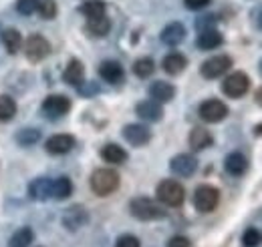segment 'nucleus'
<instances>
[{"label": "nucleus", "instance_id": "nucleus-1", "mask_svg": "<svg viewBox=\"0 0 262 247\" xmlns=\"http://www.w3.org/2000/svg\"><path fill=\"white\" fill-rule=\"evenodd\" d=\"M129 211L131 215L135 217V219H139V221H156V219H164L165 217L164 207L158 201L149 199V197H135V199H131Z\"/></svg>", "mask_w": 262, "mask_h": 247}, {"label": "nucleus", "instance_id": "nucleus-2", "mask_svg": "<svg viewBox=\"0 0 262 247\" xmlns=\"http://www.w3.org/2000/svg\"><path fill=\"white\" fill-rule=\"evenodd\" d=\"M156 195H158V201L167 207H180L186 199V189L173 179H164L156 189Z\"/></svg>", "mask_w": 262, "mask_h": 247}, {"label": "nucleus", "instance_id": "nucleus-3", "mask_svg": "<svg viewBox=\"0 0 262 247\" xmlns=\"http://www.w3.org/2000/svg\"><path fill=\"white\" fill-rule=\"evenodd\" d=\"M119 187V173L113 169H97L91 175V189L99 197H107Z\"/></svg>", "mask_w": 262, "mask_h": 247}, {"label": "nucleus", "instance_id": "nucleus-4", "mask_svg": "<svg viewBox=\"0 0 262 247\" xmlns=\"http://www.w3.org/2000/svg\"><path fill=\"white\" fill-rule=\"evenodd\" d=\"M220 203V191L212 185H200L194 191V207L200 213H210Z\"/></svg>", "mask_w": 262, "mask_h": 247}, {"label": "nucleus", "instance_id": "nucleus-5", "mask_svg": "<svg viewBox=\"0 0 262 247\" xmlns=\"http://www.w3.org/2000/svg\"><path fill=\"white\" fill-rule=\"evenodd\" d=\"M248 89H250V79H248L246 72H240V70L228 75V77L224 79V83H222V91H224V94L230 96V98H240V96H244V94L248 93Z\"/></svg>", "mask_w": 262, "mask_h": 247}, {"label": "nucleus", "instance_id": "nucleus-6", "mask_svg": "<svg viewBox=\"0 0 262 247\" xmlns=\"http://www.w3.org/2000/svg\"><path fill=\"white\" fill-rule=\"evenodd\" d=\"M49 53H51V44H49V40L45 36L31 34L27 38V42H25V55H27V59L31 62L45 61L49 57Z\"/></svg>", "mask_w": 262, "mask_h": 247}, {"label": "nucleus", "instance_id": "nucleus-7", "mask_svg": "<svg viewBox=\"0 0 262 247\" xmlns=\"http://www.w3.org/2000/svg\"><path fill=\"white\" fill-rule=\"evenodd\" d=\"M200 117L206 123H220L228 117V107L218 98H208L200 105Z\"/></svg>", "mask_w": 262, "mask_h": 247}, {"label": "nucleus", "instance_id": "nucleus-8", "mask_svg": "<svg viewBox=\"0 0 262 247\" xmlns=\"http://www.w3.org/2000/svg\"><path fill=\"white\" fill-rule=\"evenodd\" d=\"M230 66H232V59L228 55H218V57H212V59L202 62L200 72L204 79H218L224 72H228Z\"/></svg>", "mask_w": 262, "mask_h": 247}, {"label": "nucleus", "instance_id": "nucleus-9", "mask_svg": "<svg viewBox=\"0 0 262 247\" xmlns=\"http://www.w3.org/2000/svg\"><path fill=\"white\" fill-rule=\"evenodd\" d=\"M69 109H71V101H69V96H65V94H51L42 103V111L51 119L63 117V115L69 113Z\"/></svg>", "mask_w": 262, "mask_h": 247}, {"label": "nucleus", "instance_id": "nucleus-10", "mask_svg": "<svg viewBox=\"0 0 262 247\" xmlns=\"http://www.w3.org/2000/svg\"><path fill=\"white\" fill-rule=\"evenodd\" d=\"M169 169H171L178 177H190V175H194V173H196L198 161H196V157H194V155L180 153L169 161Z\"/></svg>", "mask_w": 262, "mask_h": 247}, {"label": "nucleus", "instance_id": "nucleus-11", "mask_svg": "<svg viewBox=\"0 0 262 247\" xmlns=\"http://www.w3.org/2000/svg\"><path fill=\"white\" fill-rule=\"evenodd\" d=\"M87 221H89V213H87V209L83 205H73L63 213V225L69 231L81 229L83 225H87Z\"/></svg>", "mask_w": 262, "mask_h": 247}, {"label": "nucleus", "instance_id": "nucleus-12", "mask_svg": "<svg viewBox=\"0 0 262 247\" xmlns=\"http://www.w3.org/2000/svg\"><path fill=\"white\" fill-rule=\"evenodd\" d=\"M123 137H125V141L133 145V147H143V145H147L149 143V139H151V131L145 127V125H127L125 129H123Z\"/></svg>", "mask_w": 262, "mask_h": 247}, {"label": "nucleus", "instance_id": "nucleus-13", "mask_svg": "<svg viewBox=\"0 0 262 247\" xmlns=\"http://www.w3.org/2000/svg\"><path fill=\"white\" fill-rule=\"evenodd\" d=\"M135 113L137 117H141L143 121H149V123H158L162 121L164 117V109H162V103H156V101H141L137 107H135Z\"/></svg>", "mask_w": 262, "mask_h": 247}, {"label": "nucleus", "instance_id": "nucleus-14", "mask_svg": "<svg viewBox=\"0 0 262 247\" xmlns=\"http://www.w3.org/2000/svg\"><path fill=\"white\" fill-rule=\"evenodd\" d=\"M99 77L109 85H119L125 77V70L117 61H105L99 66Z\"/></svg>", "mask_w": 262, "mask_h": 247}, {"label": "nucleus", "instance_id": "nucleus-15", "mask_svg": "<svg viewBox=\"0 0 262 247\" xmlns=\"http://www.w3.org/2000/svg\"><path fill=\"white\" fill-rule=\"evenodd\" d=\"M45 147H47V151L51 155H65L75 147V137H73V135H65V133L53 135V137L45 143Z\"/></svg>", "mask_w": 262, "mask_h": 247}, {"label": "nucleus", "instance_id": "nucleus-16", "mask_svg": "<svg viewBox=\"0 0 262 247\" xmlns=\"http://www.w3.org/2000/svg\"><path fill=\"white\" fill-rule=\"evenodd\" d=\"M160 38H162V42L167 44V46H178L186 38V29H184L182 22H169L164 31H162Z\"/></svg>", "mask_w": 262, "mask_h": 247}, {"label": "nucleus", "instance_id": "nucleus-17", "mask_svg": "<svg viewBox=\"0 0 262 247\" xmlns=\"http://www.w3.org/2000/svg\"><path fill=\"white\" fill-rule=\"evenodd\" d=\"M149 96L156 103H169L176 96V87L171 83H165V81H156L149 87Z\"/></svg>", "mask_w": 262, "mask_h": 247}, {"label": "nucleus", "instance_id": "nucleus-18", "mask_svg": "<svg viewBox=\"0 0 262 247\" xmlns=\"http://www.w3.org/2000/svg\"><path fill=\"white\" fill-rule=\"evenodd\" d=\"M222 42H224V38H222V34L216 31V29L200 31L198 40H196L198 48H202V51H214V48H218Z\"/></svg>", "mask_w": 262, "mask_h": 247}, {"label": "nucleus", "instance_id": "nucleus-19", "mask_svg": "<svg viewBox=\"0 0 262 247\" xmlns=\"http://www.w3.org/2000/svg\"><path fill=\"white\" fill-rule=\"evenodd\" d=\"M188 141H190V147H192L194 151H204V149H208V147L214 143V137H212V133H210L208 129L196 127V129H192Z\"/></svg>", "mask_w": 262, "mask_h": 247}, {"label": "nucleus", "instance_id": "nucleus-20", "mask_svg": "<svg viewBox=\"0 0 262 247\" xmlns=\"http://www.w3.org/2000/svg\"><path fill=\"white\" fill-rule=\"evenodd\" d=\"M63 79H65V83L73 85V87H81L83 85V79H85V66H83V62L77 61V59L69 61L65 72H63Z\"/></svg>", "mask_w": 262, "mask_h": 247}, {"label": "nucleus", "instance_id": "nucleus-21", "mask_svg": "<svg viewBox=\"0 0 262 247\" xmlns=\"http://www.w3.org/2000/svg\"><path fill=\"white\" fill-rule=\"evenodd\" d=\"M51 189H53V181L49 177H40V179H34L31 183L29 195L34 201H47L51 197Z\"/></svg>", "mask_w": 262, "mask_h": 247}, {"label": "nucleus", "instance_id": "nucleus-22", "mask_svg": "<svg viewBox=\"0 0 262 247\" xmlns=\"http://www.w3.org/2000/svg\"><path fill=\"white\" fill-rule=\"evenodd\" d=\"M224 169L228 171L230 175L240 177V175L246 173V169H248V161H246V157H244L242 153H230L228 157H226V161H224Z\"/></svg>", "mask_w": 262, "mask_h": 247}, {"label": "nucleus", "instance_id": "nucleus-23", "mask_svg": "<svg viewBox=\"0 0 262 247\" xmlns=\"http://www.w3.org/2000/svg\"><path fill=\"white\" fill-rule=\"evenodd\" d=\"M101 157H103V161H107L111 165H121L127 161V151L115 143H109L101 149Z\"/></svg>", "mask_w": 262, "mask_h": 247}, {"label": "nucleus", "instance_id": "nucleus-24", "mask_svg": "<svg viewBox=\"0 0 262 247\" xmlns=\"http://www.w3.org/2000/svg\"><path fill=\"white\" fill-rule=\"evenodd\" d=\"M111 31V20L107 16H99V18H89V22L85 24V32L89 36H95V38H101L105 36L107 32Z\"/></svg>", "mask_w": 262, "mask_h": 247}, {"label": "nucleus", "instance_id": "nucleus-25", "mask_svg": "<svg viewBox=\"0 0 262 247\" xmlns=\"http://www.w3.org/2000/svg\"><path fill=\"white\" fill-rule=\"evenodd\" d=\"M162 66H164V70L167 75H180V72L188 66V61H186V57L180 55V53H169L164 59V62H162Z\"/></svg>", "mask_w": 262, "mask_h": 247}, {"label": "nucleus", "instance_id": "nucleus-26", "mask_svg": "<svg viewBox=\"0 0 262 247\" xmlns=\"http://www.w3.org/2000/svg\"><path fill=\"white\" fill-rule=\"evenodd\" d=\"M2 42H4V48L10 53V55H16L23 46V36L16 29H8V31L2 32Z\"/></svg>", "mask_w": 262, "mask_h": 247}, {"label": "nucleus", "instance_id": "nucleus-27", "mask_svg": "<svg viewBox=\"0 0 262 247\" xmlns=\"http://www.w3.org/2000/svg\"><path fill=\"white\" fill-rule=\"evenodd\" d=\"M73 193V183L69 177H59L53 181V189H51V197L57 201H63Z\"/></svg>", "mask_w": 262, "mask_h": 247}, {"label": "nucleus", "instance_id": "nucleus-28", "mask_svg": "<svg viewBox=\"0 0 262 247\" xmlns=\"http://www.w3.org/2000/svg\"><path fill=\"white\" fill-rule=\"evenodd\" d=\"M33 239H34L33 229L31 227H23V229H18V231L12 233V237L8 241V247H29L33 243Z\"/></svg>", "mask_w": 262, "mask_h": 247}, {"label": "nucleus", "instance_id": "nucleus-29", "mask_svg": "<svg viewBox=\"0 0 262 247\" xmlns=\"http://www.w3.org/2000/svg\"><path fill=\"white\" fill-rule=\"evenodd\" d=\"M81 14L87 18H99L105 16V2L103 0H87L81 4Z\"/></svg>", "mask_w": 262, "mask_h": 247}, {"label": "nucleus", "instance_id": "nucleus-30", "mask_svg": "<svg viewBox=\"0 0 262 247\" xmlns=\"http://www.w3.org/2000/svg\"><path fill=\"white\" fill-rule=\"evenodd\" d=\"M16 115V103L8 94H0V121H10Z\"/></svg>", "mask_w": 262, "mask_h": 247}, {"label": "nucleus", "instance_id": "nucleus-31", "mask_svg": "<svg viewBox=\"0 0 262 247\" xmlns=\"http://www.w3.org/2000/svg\"><path fill=\"white\" fill-rule=\"evenodd\" d=\"M154 70H156V62H154V59H147V57L137 59L135 64H133V72H135L139 79H147V77H151Z\"/></svg>", "mask_w": 262, "mask_h": 247}, {"label": "nucleus", "instance_id": "nucleus-32", "mask_svg": "<svg viewBox=\"0 0 262 247\" xmlns=\"http://www.w3.org/2000/svg\"><path fill=\"white\" fill-rule=\"evenodd\" d=\"M38 141H40V131H36V129H23V131L16 133V143H20L25 147L34 145Z\"/></svg>", "mask_w": 262, "mask_h": 247}, {"label": "nucleus", "instance_id": "nucleus-33", "mask_svg": "<svg viewBox=\"0 0 262 247\" xmlns=\"http://www.w3.org/2000/svg\"><path fill=\"white\" fill-rule=\"evenodd\" d=\"M38 14L45 18V20H51L57 16V2L55 0H40L38 2Z\"/></svg>", "mask_w": 262, "mask_h": 247}, {"label": "nucleus", "instance_id": "nucleus-34", "mask_svg": "<svg viewBox=\"0 0 262 247\" xmlns=\"http://www.w3.org/2000/svg\"><path fill=\"white\" fill-rule=\"evenodd\" d=\"M260 241H262V233L258 229H254V227H248V229L244 231V235H242L244 247H258Z\"/></svg>", "mask_w": 262, "mask_h": 247}, {"label": "nucleus", "instance_id": "nucleus-35", "mask_svg": "<svg viewBox=\"0 0 262 247\" xmlns=\"http://www.w3.org/2000/svg\"><path fill=\"white\" fill-rule=\"evenodd\" d=\"M40 0H16V10L25 16H31L33 12H36Z\"/></svg>", "mask_w": 262, "mask_h": 247}, {"label": "nucleus", "instance_id": "nucleus-36", "mask_svg": "<svg viewBox=\"0 0 262 247\" xmlns=\"http://www.w3.org/2000/svg\"><path fill=\"white\" fill-rule=\"evenodd\" d=\"M115 247H141V243H139V239L135 235H121L117 239Z\"/></svg>", "mask_w": 262, "mask_h": 247}, {"label": "nucleus", "instance_id": "nucleus-37", "mask_svg": "<svg viewBox=\"0 0 262 247\" xmlns=\"http://www.w3.org/2000/svg\"><path fill=\"white\" fill-rule=\"evenodd\" d=\"M190 239L188 237H184V235H176V237H171L169 241H167V247H190Z\"/></svg>", "mask_w": 262, "mask_h": 247}, {"label": "nucleus", "instance_id": "nucleus-38", "mask_svg": "<svg viewBox=\"0 0 262 247\" xmlns=\"http://www.w3.org/2000/svg\"><path fill=\"white\" fill-rule=\"evenodd\" d=\"M210 2H212V0H184V4H186L190 10H202V8H206Z\"/></svg>", "mask_w": 262, "mask_h": 247}, {"label": "nucleus", "instance_id": "nucleus-39", "mask_svg": "<svg viewBox=\"0 0 262 247\" xmlns=\"http://www.w3.org/2000/svg\"><path fill=\"white\" fill-rule=\"evenodd\" d=\"M79 91H81V93H83V94H91V93H97L99 89H97V87H95V85H89L87 89H83V87H79Z\"/></svg>", "mask_w": 262, "mask_h": 247}, {"label": "nucleus", "instance_id": "nucleus-40", "mask_svg": "<svg viewBox=\"0 0 262 247\" xmlns=\"http://www.w3.org/2000/svg\"><path fill=\"white\" fill-rule=\"evenodd\" d=\"M254 98H256V103H258V105L262 107V87L258 89V91H256V94H254Z\"/></svg>", "mask_w": 262, "mask_h": 247}, {"label": "nucleus", "instance_id": "nucleus-41", "mask_svg": "<svg viewBox=\"0 0 262 247\" xmlns=\"http://www.w3.org/2000/svg\"><path fill=\"white\" fill-rule=\"evenodd\" d=\"M258 27H260V31H262V12H260V16H258Z\"/></svg>", "mask_w": 262, "mask_h": 247}, {"label": "nucleus", "instance_id": "nucleus-42", "mask_svg": "<svg viewBox=\"0 0 262 247\" xmlns=\"http://www.w3.org/2000/svg\"><path fill=\"white\" fill-rule=\"evenodd\" d=\"M258 70H260V75H262V59H260V64H258Z\"/></svg>", "mask_w": 262, "mask_h": 247}]
</instances>
